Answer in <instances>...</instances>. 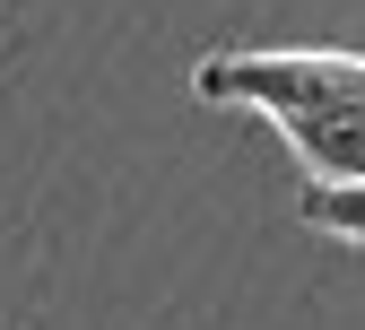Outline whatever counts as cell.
Listing matches in <instances>:
<instances>
[{
    "label": "cell",
    "instance_id": "1",
    "mask_svg": "<svg viewBox=\"0 0 365 330\" xmlns=\"http://www.w3.org/2000/svg\"><path fill=\"white\" fill-rule=\"evenodd\" d=\"M209 105H252L269 122L296 113H356L365 105V53H209L192 70Z\"/></svg>",
    "mask_w": 365,
    "mask_h": 330
},
{
    "label": "cell",
    "instance_id": "2",
    "mask_svg": "<svg viewBox=\"0 0 365 330\" xmlns=\"http://www.w3.org/2000/svg\"><path fill=\"white\" fill-rule=\"evenodd\" d=\"M279 130H287L304 182H365V105L356 113H296Z\"/></svg>",
    "mask_w": 365,
    "mask_h": 330
},
{
    "label": "cell",
    "instance_id": "3",
    "mask_svg": "<svg viewBox=\"0 0 365 330\" xmlns=\"http://www.w3.org/2000/svg\"><path fill=\"white\" fill-rule=\"evenodd\" d=\"M296 217H304V226H322V234H348V244H365V182H304Z\"/></svg>",
    "mask_w": 365,
    "mask_h": 330
}]
</instances>
